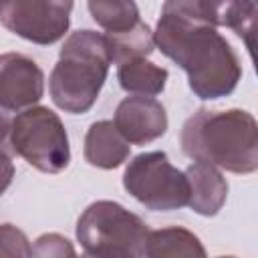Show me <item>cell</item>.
<instances>
[{
	"label": "cell",
	"instance_id": "obj_12",
	"mask_svg": "<svg viewBox=\"0 0 258 258\" xmlns=\"http://www.w3.org/2000/svg\"><path fill=\"white\" fill-rule=\"evenodd\" d=\"M147 258H208L202 240L187 228L167 226L149 232Z\"/></svg>",
	"mask_w": 258,
	"mask_h": 258
},
{
	"label": "cell",
	"instance_id": "obj_6",
	"mask_svg": "<svg viewBox=\"0 0 258 258\" xmlns=\"http://www.w3.org/2000/svg\"><path fill=\"white\" fill-rule=\"evenodd\" d=\"M123 187L147 210L171 212L187 206V179L163 151L135 155L123 173Z\"/></svg>",
	"mask_w": 258,
	"mask_h": 258
},
{
	"label": "cell",
	"instance_id": "obj_14",
	"mask_svg": "<svg viewBox=\"0 0 258 258\" xmlns=\"http://www.w3.org/2000/svg\"><path fill=\"white\" fill-rule=\"evenodd\" d=\"M103 36L107 40L111 62H117V64H121L125 60H131V58H147L155 48L153 30L143 20H139L129 30L105 32Z\"/></svg>",
	"mask_w": 258,
	"mask_h": 258
},
{
	"label": "cell",
	"instance_id": "obj_1",
	"mask_svg": "<svg viewBox=\"0 0 258 258\" xmlns=\"http://www.w3.org/2000/svg\"><path fill=\"white\" fill-rule=\"evenodd\" d=\"M218 26L222 2L167 0L153 30L155 46L185 71L189 89L204 101L228 97L242 79L240 58Z\"/></svg>",
	"mask_w": 258,
	"mask_h": 258
},
{
	"label": "cell",
	"instance_id": "obj_19",
	"mask_svg": "<svg viewBox=\"0 0 258 258\" xmlns=\"http://www.w3.org/2000/svg\"><path fill=\"white\" fill-rule=\"evenodd\" d=\"M12 179H14V163L10 155L4 149H0V196L10 187Z\"/></svg>",
	"mask_w": 258,
	"mask_h": 258
},
{
	"label": "cell",
	"instance_id": "obj_16",
	"mask_svg": "<svg viewBox=\"0 0 258 258\" xmlns=\"http://www.w3.org/2000/svg\"><path fill=\"white\" fill-rule=\"evenodd\" d=\"M258 6L254 2H222V26L232 28L248 46V52L254 48V30H256Z\"/></svg>",
	"mask_w": 258,
	"mask_h": 258
},
{
	"label": "cell",
	"instance_id": "obj_11",
	"mask_svg": "<svg viewBox=\"0 0 258 258\" xmlns=\"http://www.w3.org/2000/svg\"><path fill=\"white\" fill-rule=\"evenodd\" d=\"M131 145L121 137V133L115 129L113 121H95L87 129L83 155L85 161L99 169H115L123 165L129 157Z\"/></svg>",
	"mask_w": 258,
	"mask_h": 258
},
{
	"label": "cell",
	"instance_id": "obj_3",
	"mask_svg": "<svg viewBox=\"0 0 258 258\" xmlns=\"http://www.w3.org/2000/svg\"><path fill=\"white\" fill-rule=\"evenodd\" d=\"M111 56L103 34L83 28L64 38L58 60L48 77L52 103L64 113H87L107 81Z\"/></svg>",
	"mask_w": 258,
	"mask_h": 258
},
{
	"label": "cell",
	"instance_id": "obj_2",
	"mask_svg": "<svg viewBox=\"0 0 258 258\" xmlns=\"http://www.w3.org/2000/svg\"><path fill=\"white\" fill-rule=\"evenodd\" d=\"M179 143L194 161L232 173L258 169V123L244 109H200L183 123Z\"/></svg>",
	"mask_w": 258,
	"mask_h": 258
},
{
	"label": "cell",
	"instance_id": "obj_18",
	"mask_svg": "<svg viewBox=\"0 0 258 258\" xmlns=\"http://www.w3.org/2000/svg\"><path fill=\"white\" fill-rule=\"evenodd\" d=\"M0 258H30V242L14 224H0Z\"/></svg>",
	"mask_w": 258,
	"mask_h": 258
},
{
	"label": "cell",
	"instance_id": "obj_9",
	"mask_svg": "<svg viewBox=\"0 0 258 258\" xmlns=\"http://www.w3.org/2000/svg\"><path fill=\"white\" fill-rule=\"evenodd\" d=\"M113 125L127 143L145 145L167 131V113L157 99L131 95L117 105Z\"/></svg>",
	"mask_w": 258,
	"mask_h": 258
},
{
	"label": "cell",
	"instance_id": "obj_17",
	"mask_svg": "<svg viewBox=\"0 0 258 258\" xmlns=\"http://www.w3.org/2000/svg\"><path fill=\"white\" fill-rule=\"evenodd\" d=\"M30 258H79L69 238L58 232L42 234L30 246Z\"/></svg>",
	"mask_w": 258,
	"mask_h": 258
},
{
	"label": "cell",
	"instance_id": "obj_4",
	"mask_svg": "<svg viewBox=\"0 0 258 258\" xmlns=\"http://www.w3.org/2000/svg\"><path fill=\"white\" fill-rule=\"evenodd\" d=\"M147 224L111 200L93 202L77 220V240L97 256L147 258Z\"/></svg>",
	"mask_w": 258,
	"mask_h": 258
},
{
	"label": "cell",
	"instance_id": "obj_5",
	"mask_svg": "<svg viewBox=\"0 0 258 258\" xmlns=\"http://www.w3.org/2000/svg\"><path fill=\"white\" fill-rule=\"evenodd\" d=\"M10 147L42 173H60L71 163L69 133L60 117L42 105L20 111L12 119Z\"/></svg>",
	"mask_w": 258,
	"mask_h": 258
},
{
	"label": "cell",
	"instance_id": "obj_20",
	"mask_svg": "<svg viewBox=\"0 0 258 258\" xmlns=\"http://www.w3.org/2000/svg\"><path fill=\"white\" fill-rule=\"evenodd\" d=\"M10 127H12V117L8 111L0 109V149L6 143V139L10 137Z\"/></svg>",
	"mask_w": 258,
	"mask_h": 258
},
{
	"label": "cell",
	"instance_id": "obj_13",
	"mask_svg": "<svg viewBox=\"0 0 258 258\" xmlns=\"http://www.w3.org/2000/svg\"><path fill=\"white\" fill-rule=\"evenodd\" d=\"M167 69L147 60V58H131L117 64V81L123 91L139 97H155L165 89Z\"/></svg>",
	"mask_w": 258,
	"mask_h": 258
},
{
	"label": "cell",
	"instance_id": "obj_10",
	"mask_svg": "<svg viewBox=\"0 0 258 258\" xmlns=\"http://www.w3.org/2000/svg\"><path fill=\"white\" fill-rule=\"evenodd\" d=\"M187 179V206L191 212L212 218L216 216L228 198V181L222 175V171L214 165L194 161L183 171Z\"/></svg>",
	"mask_w": 258,
	"mask_h": 258
},
{
	"label": "cell",
	"instance_id": "obj_8",
	"mask_svg": "<svg viewBox=\"0 0 258 258\" xmlns=\"http://www.w3.org/2000/svg\"><path fill=\"white\" fill-rule=\"evenodd\" d=\"M44 95L42 69L22 52L0 54V109L20 113L34 107Z\"/></svg>",
	"mask_w": 258,
	"mask_h": 258
},
{
	"label": "cell",
	"instance_id": "obj_7",
	"mask_svg": "<svg viewBox=\"0 0 258 258\" xmlns=\"http://www.w3.org/2000/svg\"><path fill=\"white\" fill-rule=\"evenodd\" d=\"M73 8L69 0H6L0 2V24L28 42L54 44L67 34Z\"/></svg>",
	"mask_w": 258,
	"mask_h": 258
},
{
	"label": "cell",
	"instance_id": "obj_22",
	"mask_svg": "<svg viewBox=\"0 0 258 258\" xmlns=\"http://www.w3.org/2000/svg\"><path fill=\"white\" fill-rule=\"evenodd\" d=\"M218 258H236V256H218Z\"/></svg>",
	"mask_w": 258,
	"mask_h": 258
},
{
	"label": "cell",
	"instance_id": "obj_21",
	"mask_svg": "<svg viewBox=\"0 0 258 258\" xmlns=\"http://www.w3.org/2000/svg\"><path fill=\"white\" fill-rule=\"evenodd\" d=\"M79 258H105V256H97V254H91V252H83Z\"/></svg>",
	"mask_w": 258,
	"mask_h": 258
},
{
	"label": "cell",
	"instance_id": "obj_15",
	"mask_svg": "<svg viewBox=\"0 0 258 258\" xmlns=\"http://www.w3.org/2000/svg\"><path fill=\"white\" fill-rule=\"evenodd\" d=\"M93 20L107 32H123L133 28L139 18V8L131 0H91L87 4Z\"/></svg>",
	"mask_w": 258,
	"mask_h": 258
}]
</instances>
